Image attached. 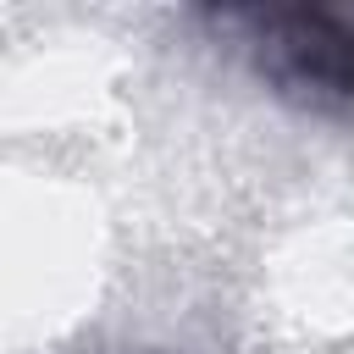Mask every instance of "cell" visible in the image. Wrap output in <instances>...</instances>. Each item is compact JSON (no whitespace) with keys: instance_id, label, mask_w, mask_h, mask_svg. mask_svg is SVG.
<instances>
[{"instance_id":"6da1fadb","label":"cell","mask_w":354,"mask_h":354,"mask_svg":"<svg viewBox=\"0 0 354 354\" xmlns=\"http://www.w3.org/2000/svg\"><path fill=\"white\" fill-rule=\"evenodd\" d=\"M271 72L299 88L354 94V11L332 6H271L260 11Z\"/></svg>"}]
</instances>
